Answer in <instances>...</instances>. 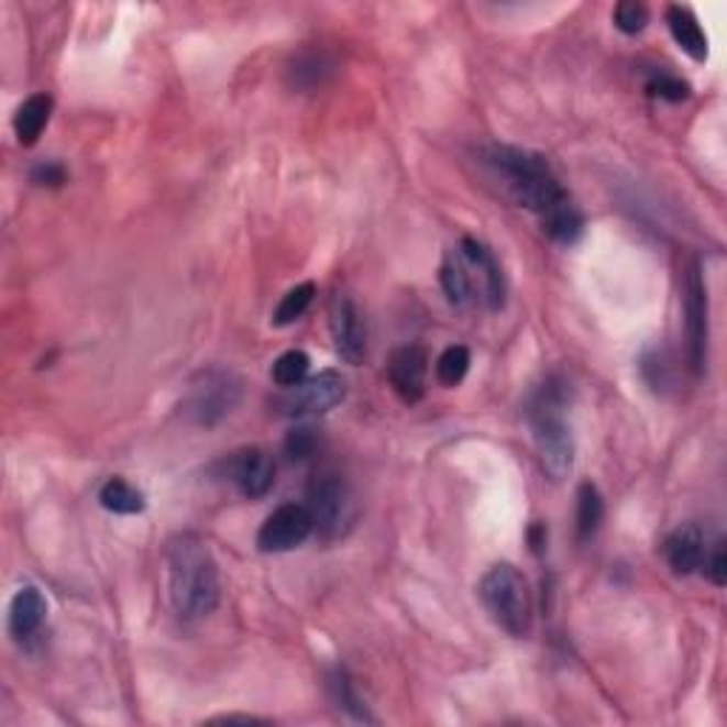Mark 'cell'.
<instances>
[{"instance_id":"cell-1","label":"cell","mask_w":727,"mask_h":727,"mask_svg":"<svg viewBox=\"0 0 727 727\" xmlns=\"http://www.w3.org/2000/svg\"><path fill=\"white\" fill-rule=\"evenodd\" d=\"M168 594L183 619H202L217 612L219 571L199 535H177L168 543Z\"/></svg>"},{"instance_id":"cell-7","label":"cell","mask_w":727,"mask_h":727,"mask_svg":"<svg viewBox=\"0 0 727 727\" xmlns=\"http://www.w3.org/2000/svg\"><path fill=\"white\" fill-rule=\"evenodd\" d=\"M348 395V381L335 370H324L319 375H310L299 387L285 389L276 407L287 418H310V415H324L333 407H339Z\"/></svg>"},{"instance_id":"cell-31","label":"cell","mask_w":727,"mask_h":727,"mask_svg":"<svg viewBox=\"0 0 727 727\" xmlns=\"http://www.w3.org/2000/svg\"><path fill=\"white\" fill-rule=\"evenodd\" d=\"M32 179L37 185H60V183H66V170L55 163L37 165V168L32 170Z\"/></svg>"},{"instance_id":"cell-28","label":"cell","mask_w":727,"mask_h":727,"mask_svg":"<svg viewBox=\"0 0 727 727\" xmlns=\"http://www.w3.org/2000/svg\"><path fill=\"white\" fill-rule=\"evenodd\" d=\"M316 447H319V438H316V432L310 427L293 429L285 441V452L290 461H307V458L316 452Z\"/></svg>"},{"instance_id":"cell-12","label":"cell","mask_w":727,"mask_h":727,"mask_svg":"<svg viewBox=\"0 0 727 727\" xmlns=\"http://www.w3.org/2000/svg\"><path fill=\"white\" fill-rule=\"evenodd\" d=\"M228 475H231L233 486L245 497L256 500L271 492L273 481H276V466H273L271 455L265 449H242L228 463Z\"/></svg>"},{"instance_id":"cell-25","label":"cell","mask_w":727,"mask_h":727,"mask_svg":"<svg viewBox=\"0 0 727 727\" xmlns=\"http://www.w3.org/2000/svg\"><path fill=\"white\" fill-rule=\"evenodd\" d=\"M307 370H310V359H307V353H301V350H287V353H282L279 359L273 361L271 375L282 389H290V387H299L301 381L307 378Z\"/></svg>"},{"instance_id":"cell-17","label":"cell","mask_w":727,"mask_h":727,"mask_svg":"<svg viewBox=\"0 0 727 727\" xmlns=\"http://www.w3.org/2000/svg\"><path fill=\"white\" fill-rule=\"evenodd\" d=\"M441 287L455 307L470 305L475 299V271H472V265L461 251L447 253V258H443Z\"/></svg>"},{"instance_id":"cell-6","label":"cell","mask_w":727,"mask_h":727,"mask_svg":"<svg viewBox=\"0 0 727 727\" xmlns=\"http://www.w3.org/2000/svg\"><path fill=\"white\" fill-rule=\"evenodd\" d=\"M307 509L313 515L316 529L324 538H339L350 529L355 517V500L348 481L333 470L316 472L307 486Z\"/></svg>"},{"instance_id":"cell-29","label":"cell","mask_w":727,"mask_h":727,"mask_svg":"<svg viewBox=\"0 0 727 727\" xmlns=\"http://www.w3.org/2000/svg\"><path fill=\"white\" fill-rule=\"evenodd\" d=\"M648 91H651L653 97H662V100L680 102V100H685L687 95H691V86H687L685 80H680V77L660 75V77H653V80L648 82Z\"/></svg>"},{"instance_id":"cell-20","label":"cell","mask_w":727,"mask_h":727,"mask_svg":"<svg viewBox=\"0 0 727 727\" xmlns=\"http://www.w3.org/2000/svg\"><path fill=\"white\" fill-rule=\"evenodd\" d=\"M100 506L111 515H140L145 509V497L123 477H111V481L102 483Z\"/></svg>"},{"instance_id":"cell-27","label":"cell","mask_w":727,"mask_h":727,"mask_svg":"<svg viewBox=\"0 0 727 727\" xmlns=\"http://www.w3.org/2000/svg\"><path fill=\"white\" fill-rule=\"evenodd\" d=\"M648 23V7L639 0H623L614 7V26L623 34H639Z\"/></svg>"},{"instance_id":"cell-19","label":"cell","mask_w":727,"mask_h":727,"mask_svg":"<svg viewBox=\"0 0 727 727\" xmlns=\"http://www.w3.org/2000/svg\"><path fill=\"white\" fill-rule=\"evenodd\" d=\"M48 117H52V97L48 95H32L23 102L18 114H14V134H18V143L21 145H34L37 136L43 134V129L48 125Z\"/></svg>"},{"instance_id":"cell-21","label":"cell","mask_w":727,"mask_h":727,"mask_svg":"<svg viewBox=\"0 0 727 727\" xmlns=\"http://www.w3.org/2000/svg\"><path fill=\"white\" fill-rule=\"evenodd\" d=\"M543 231L549 233L554 242H560V245H574L580 236H583V213H580V208L574 202L563 205L560 211H554L551 217H546L543 222Z\"/></svg>"},{"instance_id":"cell-8","label":"cell","mask_w":727,"mask_h":727,"mask_svg":"<svg viewBox=\"0 0 727 727\" xmlns=\"http://www.w3.org/2000/svg\"><path fill=\"white\" fill-rule=\"evenodd\" d=\"M313 531V515L305 504H285L267 515L256 535V546L265 554H282V551H293L296 546L305 543Z\"/></svg>"},{"instance_id":"cell-11","label":"cell","mask_w":727,"mask_h":727,"mask_svg":"<svg viewBox=\"0 0 727 727\" xmlns=\"http://www.w3.org/2000/svg\"><path fill=\"white\" fill-rule=\"evenodd\" d=\"M427 370L429 359L427 350L418 348V344H407V348H398L389 359V384L398 393L404 404H418L427 393Z\"/></svg>"},{"instance_id":"cell-2","label":"cell","mask_w":727,"mask_h":727,"mask_svg":"<svg viewBox=\"0 0 727 727\" xmlns=\"http://www.w3.org/2000/svg\"><path fill=\"white\" fill-rule=\"evenodd\" d=\"M483 159L500 177L515 202L538 213L540 222L571 202L543 154L517 145H489L483 151Z\"/></svg>"},{"instance_id":"cell-26","label":"cell","mask_w":727,"mask_h":727,"mask_svg":"<svg viewBox=\"0 0 727 727\" xmlns=\"http://www.w3.org/2000/svg\"><path fill=\"white\" fill-rule=\"evenodd\" d=\"M470 364H472L470 350L463 348V344H452V348L443 350L441 359H438L436 364L438 381H441L443 387H458V384L466 378V373H470Z\"/></svg>"},{"instance_id":"cell-14","label":"cell","mask_w":727,"mask_h":727,"mask_svg":"<svg viewBox=\"0 0 727 727\" xmlns=\"http://www.w3.org/2000/svg\"><path fill=\"white\" fill-rule=\"evenodd\" d=\"M705 535L696 526H680L671 538L665 540V560L673 569V574L687 577L705 563Z\"/></svg>"},{"instance_id":"cell-18","label":"cell","mask_w":727,"mask_h":727,"mask_svg":"<svg viewBox=\"0 0 727 727\" xmlns=\"http://www.w3.org/2000/svg\"><path fill=\"white\" fill-rule=\"evenodd\" d=\"M668 29H671L676 46L694 60H707V37L702 32L696 14L687 7H668Z\"/></svg>"},{"instance_id":"cell-22","label":"cell","mask_w":727,"mask_h":727,"mask_svg":"<svg viewBox=\"0 0 727 727\" xmlns=\"http://www.w3.org/2000/svg\"><path fill=\"white\" fill-rule=\"evenodd\" d=\"M603 497L594 483H580L577 489V538L588 540L603 524Z\"/></svg>"},{"instance_id":"cell-16","label":"cell","mask_w":727,"mask_h":727,"mask_svg":"<svg viewBox=\"0 0 727 727\" xmlns=\"http://www.w3.org/2000/svg\"><path fill=\"white\" fill-rule=\"evenodd\" d=\"M335 75V60L327 52H301L287 66V82L299 91H316Z\"/></svg>"},{"instance_id":"cell-30","label":"cell","mask_w":727,"mask_h":727,"mask_svg":"<svg viewBox=\"0 0 727 727\" xmlns=\"http://www.w3.org/2000/svg\"><path fill=\"white\" fill-rule=\"evenodd\" d=\"M705 574L711 577L714 585H725L727 583V551H725V540H716V546L711 551H705V563H702Z\"/></svg>"},{"instance_id":"cell-10","label":"cell","mask_w":727,"mask_h":727,"mask_svg":"<svg viewBox=\"0 0 727 727\" xmlns=\"http://www.w3.org/2000/svg\"><path fill=\"white\" fill-rule=\"evenodd\" d=\"M330 335L348 364H361L367 359V321L348 293H335L330 299Z\"/></svg>"},{"instance_id":"cell-4","label":"cell","mask_w":727,"mask_h":727,"mask_svg":"<svg viewBox=\"0 0 727 727\" xmlns=\"http://www.w3.org/2000/svg\"><path fill=\"white\" fill-rule=\"evenodd\" d=\"M483 608L509 637H526L531 631L529 583L511 563H497L483 574L477 585Z\"/></svg>"},{"instance_id":"cell-15","label":"cell","mask_w":727,"mask_h":727,"mask_svg":"<svg viewBox=\"0 0 727 727\" xmlns=\"http://www.w3.org/2000/svg\"><path fill=\"white\" fill-rule=\"evenodd\" d=\"M43 619H46V599L34 585H23L9 603V631L12 637L26 639L43 626Z\"/></svg>"},{"instance_id":"cell-32","label":"cell","mask_w":727,"mask_h":727,"mask_svg":"<svg viewBox=\"0 0 727 727\" xmlns=\"http://www.w3.org/2000/svg\"><path fill=\"white\" fill-rule=\"evenodd\" d=\"M531 549L535 551H543V543H546V529L543 526H535V529H531Z\"/></svg>"},{"instance_id":"cell-5","label":"cell","mask_w":727,"mask_h":727,"mask_svg":"<svg viewBox=\"0 0 727 727\" xmlns=\"http://www.w3.org/2000/svg\"><path fill=\"white\" fill-rule=\"evenodd\" d=\"M242 378L224 367L202 370L190 378L183 398V415L194 427L211 429L242 404Z\"/></svg>"},{"instance_id":"cell-9","label":"cell","mask_w":727,"mask_h":727,"mask_svg":"<svg viewBox=\"0 0 727 727\" xmlns=\"http://www.w3.org/2000/svg\"><path fill=\"white\" fill-rule=\"evenodd\" d=\"M685 335L687 361L696 375L705 373L707 364V285L700 262L687 267L685 276Z\"/></svg>"},{"instance_id":"cell-13","label":"cell","mask_w":727,"mask_h":727,"mask_svg":"<svg viewBox=\"0 0 727 727\" xmlns=\"http://www.w3.org/2000/svg\"><path fill=\"white\" fill-rule=\"evenodd\" d=\"M458 251L470 258L472 267H475L477 276H481V293L486 307H489V310H500L506 301V279L500 265H497L495 253L472 236L461 239V247H458Z\"/></svg>"},{"instance_id":"cell-3","label":"cell","mask_w":727,"mask_h":727,"mask_svg":"<svg viewBox=\"0 0 727 727\" xmlns=\"http://www.w3.org/2000/svg\"><path fill=\"white\" fill-rule=\"evenodd\" d=\"M563 387L565 384H560L558 378H549L538 393L531 395L529 407H526L540 466L551 481H563L574 470V436L565 421Z\"/></svg>"},{"instance_id":"cell-23","label":"cell","mask_w":727,"mask_h":727,"mask_svg":"<svg viewBox=\"0 0 727 727\" xmlns=\"http://www.w3.org/2000/svg\"><path fill=\"white\" fill-rule=\"evenodd\" d=\"M313 299H316L313 282L296 285L293 290H287L285 296H282L279 307H276V313H273V324L287 327V324H293V321H299L301 316L307 313V307L313 305Z\"/></svg>"},{"instance_id":"cell-24","label":"cell","mask_w":727,"mask_h":727,"mask_svg":"<svg viewBox=\"0 0 727 727\" xmlns=\"http://www.w3.org/2000/svg\"><path fill=\"white\" fill-rule=\"evenodd\" d=\"M330 694H333L335 705H339L344 714L353 716L355 722H375L373 716H370L367 705H364V702H361V696L355 694L353 680H350L344 671H335L333 676H330Z\"/></svg>"}]
</instances>
